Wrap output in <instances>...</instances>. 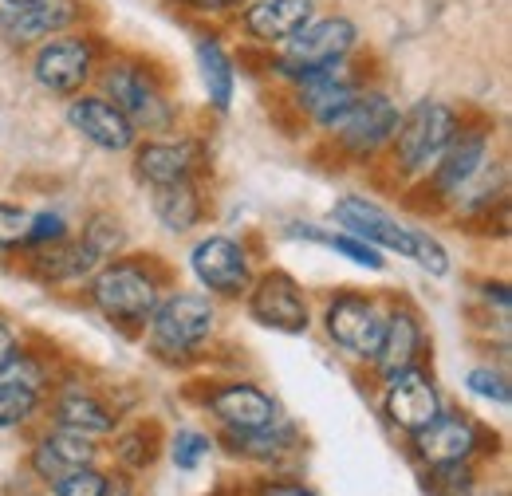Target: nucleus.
Returning <instances> with one entry per match:
<instances>
[{
  "instance_id": "obj_1",
  "label": "nucleus",
  "mask_w": 512,
  "mask_h": 496,
  "mask_svg": "<svg viewBox=\"0 0 512 496\" xmlns=\"http://www.w3.org/2000/svg\"><path fill=\"white\" fill-rule=\"evenodd\" d=\"M166 296V268L154 256H111L87 280V300L107 323L123 331H146L154 308Z\"/></svg>"
},
{
  "instance_id": "obj_2",
  "label": "nucleus",
  "mask_w": 512,
  "mask_h": 496,
  "mask_svg": "<svg viewBox=\"0 0 512 496\" xmlns=\"http://www.w3.org/2000/svg\"><path fill=\"white\" fill-rule=\"evenodd\" d=\"M99 95L111 99L130 126L138 134H174L178 126V107L162 87V75L154 71V63L138 60V56H103L99 63Z\"/></svg>"
},
{
  "instance_id": "obj_3",
  "label": "nucleus",
  "mask_w": 512,
  "mask_h": 496,
  "mask_svg": "<svg viewBox=\"0 0 512 496\" xmlns=\"http://www.w3.org/2000/svg\"><path fill=\"white\" fill-rule=\"evenodd\" d=\"M461 123H465V115L446 99H418L414 107H406L390 146H386L394 174L410 178V182L426 178L438 166V158L446 154L449 142L457 138Z\"/></svg>"
},
{
  "instance_id": "obj_4",
  "label": "nucleus",
  "mask_w": 512,
  "mask_h": 496,
  "mask_svg": "<svg viewBox=\"0 0 512 496\" xmlns=\"http://www.w3.org/2000/svg\"><path fill=\"white\" fill-rule=\"evenodd\" d=\"M355 52H359V24L343 12H327V16L316 12L296 36H288L280 48L268 52V71L292 87L331 63L351 60Z\"/></svg>"
},
{
  "instance_id": "obj_5",
  "label": "nucleus",
  "mask_w": 512,
  "mask_h": 496,
  "mask_svg": "<svg viewBox=\"0 0 512 496\" xmlns=\"http://www.w3.org/2000/svg\"><path fill=\"white\" fill-rule=\"evenodd\" d=\"M217 331V304L205 292H170L162 296V304L154 308L146 335H150V351L162 363H186L197 359L201 347L213 339Z\"/></svg>"
},
{
  "instance_id": "obj_6",
  "label": "nucleus",
  "mask_w": 512,
  "mask_h": 496,
  "mask_svg": "<svg viewBox=\"0 0 512 496\" xmlns=\"http://www.w3.org/2000/svg\"><path fill=\"white\" fill-rule=\"evenodd\" d=\"M103 63V40L91 28H71L44 44L32 48V79L40 91L56 99H75L83 95Z\"/></svg>"
},
{
  "instance_id": "obj_7",
  "label": "nucleus",
  "mask_w": 512,
  "mask_h": 496,
  "mask_svg": "<svg viewBox=\"0 0 512 496\" xmlns=\"http://www.w3.org/2000/svg\"><path fill=\"white\" fill-rule=\"evenodd\" d=\"M367 83V71L355 67V56L343 63H331L316 75L292 83V99L300 107V115L316 126L320 134H331L335 126L347 119V111L355 107V99L363 95Z\"/></svg>"
},
{
  "instance_id": "obj_8",
  "label": "nucleus",
  "mask_w": 512,
  "mask_h": 496,
  "mask_svg": "<svg viewBox=\"0 0 512 496\" xmlns=\"http://www.w3.org/2000/svg\"><path fill=\"white\" fill-rule=\"evenodd\" d=\"M398 119H402V107L386 95L383 87H363V95L355 99V107L347 111V119L335 126L327 138H331V146L343 158L371 162V158H379L386 146H390V138L398 130Z\"/></svg>"
},
{
  "instance_id": "obj_9",
  "label": "nucleus",
  "mask_w": 512,
  "mask_h": 496,
  "mask_svg": "<svg viewBox=\"0 0 512 496\" xmlns=\"http://www.w3.org/2000/svg\"><path fill=\"white\" fill-rule=\"evenodd\" d=\"M331 217H335V229H343V233H351V237L375 245L379 252L406 256V260L418 256V245H422V237H426V229H414V225L398 221L386 205L363 197V193H343V197H335Z\"/></svg>"
},
{
  "instance_id": "obj_10",
  "label": "nucleus",
  "mask_w": 512,
  "mask_h": 496,
  "mask_svg": "<svg viewBox=\"0 0 512 496\" xmlns=\"http://www.w3.org/2000/svg\"><path fill=\"white\" fill-rule=\"evenodd\" d=\"M245 308H249V319L268 327V331H280V335H308L312 331L308 292L284 268L253 276V284L245 292Z\"/></svg>"
},
{
  "instance_id": "obj_11",
  "label": "nucleus",
  "mask_w": 512,
  "mask_h": 496,
  "mask_svg": "<svg viewBox=\"0 0 512 496\" xmlns=\"http://www.w3.org/2000/svg\"><path fill=\"white\" fill-rule=\"evenodd\" d=\"M323 331L327 339L359 359V363H371L375 351H379V339H383V323L386 311L379 308L375 296H363V292H335L327 304H323Z\"/></svg>"
},
{
  "instance_id": "obj_12",
  "label": "nucleus",
  "mask_w": 512,
  "mask_h": 496,
  "mask_svg": "<svg viewBox=\"0 0 512 496\" xmlns=\"http://www.w3.org/2000/svg\"><path fill=\"white\" fill-rule=\"evenodd\" d=\"M190 272L193 280L205 288L213 300H245L253 284V256L237 237L209 233L190 248Z\"/></svg>"
},
{
  "instance_id": "obj_13",
  "label": "nucleus",
  "mask_w": 512,
  "mask_h": 496,
  "mask_svg": "<svg viewBox=\"0 0 512 496\" xmlns=\"http://www.w3.org/2000/svg\"><path fill=\"white\" fill-rule=\"evenodd\" d=\"M134 178L146 189L154 186H174V182H201L205 174V146L190 138V134H154L146 142H134Z\"/></svg>"
},
{
  "instance_id": "obj_14",
  "label": "nucleus",
  "mask_w": 512,
  "mask_h": 496,
  "mask_svg": "<svg viewBox=\"0 0 512 496\" xmlns=\"http://www.w3.org/2000/svg\"><path fill=\"white\" fill-rule=\"evenodd\" d=\"M87 20V0H32L20 8L0 4V40L16 52H28L60 32H71Z\"/></svg>"
},
{
  "instance_id": "obj_15",
  "label": "nucleus",
  "mask_w": 512,
  "mask_h": 496,
  "mask_svg": "<svg viewBox=\"0 0 512 496\" xmlns=\"http://www.w3.org/2000/svg\"><path fill=\"white\" fill-rule=\"evenodd\" d=\"M383 414L386 422L398 430V434H418L426 430L442 410V390L434 382V374L426 371L422 363L418 367H406V371H394L383 378Z\"/></svg>"
},
{
  "instance_id": "obj_16",
  "label": "nucleus",
  "mask_w": 512,
  "mask_h": 496,
  "mask_svg": "<svg viewBox=\"0 0 512 496\" xmlns=\"http://www.w3.org/2000/svg\"><path fill=\"white\" fill-rule=\"evenodd\" d=\"M48 386H52V374L44 367V359H36L20 347L0 367V430H16V426L32 422Z\"/></svg>"
},
{
  "instance_id": "obj_17",
  "label": "nucleus",
  "mask_w": 512,
  "mask_h": 496,
  "mask_svg": "<svg viewBox=\"0 0 512 496\" xmlns=\"http://www.w3.org/2000/svg\"><path fill=\"white\" fill-rule=\"evenodd\" d=\"M493 158V130L489 126H465L457 130V138L446 146V154L438 158V166L426 174L430 197L438 205H449L457 197V189L465 186L485 162Z\"/></svg>"
},
{
  "instance_id": "obj_18",
  "label": "nucleus",
  "mask_w": 512,
  "mask_h": 496,
  "mask_svg": "<svg viewBox=\"0 0 512 496\" xmlns=\"http://www.w3.org/2000/svg\"><path fill=\"white\" fill-rule=\"evenodd\" d=\"M205 410L213 414V422L221 426V430H260V426H268V422H276L280 418V406H276V398L264 390V386H256L249 378H229V382H217V386H209L205 390Z\"/></svg>"
},
{
  "instance_id": "obj_19",
  "label": "nucleus",
  "mask_w": 512,
  "mask_h": 496,
  "mask_svg": "<svg viewBox=\"0 0 512 496\" xmlns=\"http://www.w3.org/2000/svg\"><path fill=\"white\" fill-rule=\"evenodd\" d=\"M67 126L103 154H127L138 142V130L130 126L127 115L99 91H83L67 103Z\"/></svg>"
},
{
  "instance_id": "obj_20",
  "label": "nucleus",
  "mask_w": 512,
  "mask_h": 496,
  "mask_svg": "<svg viewBox=\"0 0 512 496\" xmlns=\"http://www.w3.org/2000/svg\"><path fill=\"white\" fill-rule=\"evenodd\" d=\"M481 441L485 430L473 418L442 410L426 430L410 434V449L422 465H453V461H473L481 453Z\"/></svg>"
},
{
  "instance_id": "obj_21",
  "label": "nucleus",
  "mask_w": 512,
  "mask_h": 496,
  "mask_svg": "<svg viewBox=\"0 0 512 496\" xmlns=\"http://www.w3.org/2000/svg\"><path fill=\"white\" fill-rule=\"evenodd\" d=\"M316 16V0H249L237 12L241 36L256 48H280Z\"/></svg>"
},
{
  "instance_id": "obj_22",
  "label": "nucleus",
  "mask_w": 512,
  "mask_h": 496,
  "mask_svg": "<svg viewBox=\"0 0 512 496\" xmlns=\"http://www.w3.org/2000/svg\"><path fill=\"white\" fill-rule=\"evenodd\" d=\"M426 355V327H422V315L410 308V304H394L386 311L383 323V339H379V351L371 359V367L383 374L406 371V367H418Z\"/></svg>"
},
{
  "instance_id": "obj_23",
  "label": "nucleus",
  "mask_w": 512,
  "mask_h": 496,
  "mask_svg": "<svg viewBox=\"0 0 512 496\" xmlns=\"http://www.w3.org/2000/svg\"><path fill=\"white\" fill-rule=\"evenodd\" d=\"M95 457H99L95 437L52 426V430H44V434L36 437V445L28 453V465H32V473L44 485H52V481H60L64 473L79 469V465H95Z\"/></svg>"
},
{
  "instance_id": "obj_24",
  "label": "nucleus",
  "mask_w": 512,
  "mask_h": 496,
  "mask_svg": "<svg viewBox=\"0 0 512 496\" xmlns=\"http://www.w3.org/2000/svg\"><path fill=\"white\" fill-rule=\"evenodd\" d=\"M193 60H197V75L205 87V103L225 115L237 99V60L229 56V48L221 44L217 32H197L193 36Z\"/></svg>"
},
{
  "instance_id": "obj_25",
  "label": "nucleus",
  "mask_w": 512,
  "mask_h": 496,
  "mask_svg": "<svg viewBox=\"0 0 512 496\" xmlns=\"http://www.w3.org/2000/svg\"><path fill=\"white\" fill-rule=\"evenodd\" d=\"M221 441L229 445L233 457H245V461H256V465H276V461L292 457L304 445L300 430L284 414L276 422L260 426V430H241V434L237 430H221Z\"/></svg>"
},
{
  "instance_id": "obj_26",
  "label": "nucleus",
  "mask_w": 512,
  "mask_h": 496,
  "mask_svg": "<svg viewBox=\"0 0 512 496\" xmlns=\"http://www.w3.org/2000/svg\"><path fill=\"white\" fill-rule=\"evenodd\" d=\"M52 422L64 426V430H75V434L87 437H107L115 434L119 426V414L87 386H64L52 402Z\"/></svg>"
},
{
  "instance_id": "obj_27",
  "label": "nucleus",
  "mask_w": 512,
  "mask_h": 496,
  "mask_svg": "<svg viewBox=\"0 0 512 496\" xmlns=\"http://www.w3.org/2000/svg\"><path fill=\"white\" fill-rule=\"evenodd\" d=\"M150 213L158 217V225L174 237L193 233L205 221V193L201 182H174V186L150 189Z\"/></svg>"
},
{
  "instance_id": "obj_28",
  "label": "nucleus",
  "mask_w": 512,
  "mask_h": 496,
  "mask_svg": "<svg viewBox=\"0 0 512 496\" xmlns=\"http://www.w3.org/2000/svg\"><path fill=\"white\" fill-rule=\"evenodd\" d=\"M288 233L300 237V241H316V245L331 248L335 256H343V260H351V264H359V268H367V272H383L386 268V256L379 248L359 241V237H351V233H343V229H316V225H304V229H288Z\"/></svg>"
},
{
  "instance_id": "obj_29",
  "label": "nucleus",
  "mask_w": 512,
  "mask_h": 496,
  "mask_svg": "<svg viewBox=\"0 0 512 496\" xmlns=\"http://www.w3.org/2000/svg\"><path fill=\"white\" fill-rule=\"evenodd\" d=\"M79 237L95 248L103 260H111V256H119V252L127 248V225H123L115 213H91Z\"/></svg>"
},
{
  "instance_id": "obj_30",
  "label": "nucleus",
  "mask_w": 512,
  "mask_h": 496,
  "mask_svg": "<svg viewBox=\"0 0 512 496\" xmlns=\"http://www.w3.org/2000/svg\"><path fill=\"white\" fill-rule=\"evenodd\" d=\"M213 449H217V441L209 434H201V430H190V426L170 437V461H174L182 473H197V469L209 461Z\"/></svg>"
},
{
  "instance_id": "obj_31",
  "label": "nucleus",
  "mask_w": 512,
  "mask_h": 496,
  "mask_svg": "<svg viewBox=\"0 0 512 496\" xmlns=\"http://www.w3.org/2000/svg\"><path fill=\"white\" fill-rule=\"evenodd\" d=\"M465 390H469L473 398H481V402L501 406V410L512 406V382L501 367H473V371L465 374Z\"/></svg>"
},
{
  "instance_id": "obj_32",
  "label": "nucleus",
  "mask_w": 512,
  "mask_h": 496,
  "mask_svg": "<svg viewBox=\"0 0 512 496\" xmlns=\"http://www.w3.org/2000/svg\"><path fill=\"white\" fill-rule=\"evenodd\" d=\"M426 489L434 496H469L473 493V469H469V461L426 465Z\"/></svg>"
},
{
  "instance_id": "obj_33",
  "label": "nucleus",
  "mask_w": 512,
  "mask_h": 496,
  "mask_svg": "<svg viewBox=\"0 0 512 496\" xmlns=\"http://www.w3.org/2000/svg\"><path fill=\"white\" fill-rule=\"evenodd\" d=\"M154 426L146 430V426H134L127 434L119 437V445H115V453H119V461L127 465V469H150L154 465V457H158V445H154Z\"/></svg>"
},
{
  "instance_id": "obj_34",
  "label": "nucleus",
  "mask_w": 512,
  "mask_h": 496,
  "mask_svg": "<svg viewBox=\"0 0 512 496\" xmlns=\"http://www.w3.org/2000/svg\"><path fill=\"white\" fill-rule=\"evenodd\" d=\"M48 489H52V496H103L107 493V473L99 465H79V469L64 473L60 481H52Z\"/></svg>"
},
{
  "instance_id": "obj_35",
  "label": "nucleus",
  "mask_w": 512,
  "mask_h": 496,
  "mask_svg": "<svg viewBox=\"0 0 512 496\" xmlns=\"http://www.w3.org/2000/svg\"><path fill=\"white\" fill-rule=\"evenodd\" d=\"M64 237H71L64 213H56V209H40V213H32V221H28V237H24L20 252L56 245V241H64Z\"/></svg>"
},
{
  "instance_id": "obj_36",
  "label": "nucleus",
  "mask_w": 512,
  "mask_h": 496,
  "mask_svg": "<svg viewBox=\"0 0 512 496\" xmlns=\"http://www.w3.org/2000/svg\"><path fill=\"white\" fill-rule=\"evenodd\" d=\"M28 221H32L28 209L0 201V252H20L24 237H28Z\"/></svg>"
},
{
  "instance_id": "obj_37",
  "label": "nucleus",
  "mask_w": 512,
  "mask_h": 496,
  "mask_svg": "<svg viewBox=\"0 0 512 496\" xmlns=\"http://www.w3.org/2000/svg\"><path fill=\"white\" fill-rule=\"evenodd\" d=\"M182 12H193V16H237L249 0H166Z\"/></svg>"
},
{
  "instance_id": "obj_38",
  "label": "nucleus",
  "mask_w": 512,
  "mask_h": 496,
  "mask_svg": "<svg viewBox=\"0 0 512 496\" xmlns=\"http://www.w3.org/2000/svg\"><path fill=\"white\" fill-rule=\"evenodd\" d=\"M253 496H320L316 489H308L304 481H260Z\"/></svg>"
},
{
  "instance_id": "obj_39",
  "label": "nucleus",
  "mask_w": 512,
  "mask_h": 496,
  "mask_svg": "<svg viewBox=\"0 0 512 496\" xmlns=\"http://www.w3.org/2000/svg\"><path fill=\"white\" fill-rule=\"evenodd\" d=\"M16 351H20V335H16V327H12V323L0 315V367H4V363H8Z\"/></svg>"
},
{
  "instance_id": "obj_40",
  "label": "nucleus",
  "mask_w": 512,
  "mask_h": 496,
  "mask_svg": "<svg viewBox=\"0 0 512 496\" xmlns=\"http://www.w3.org/2000/svg\"><path fill=\"white\" fill-rule=\"evenodd\" d=\"M485 300H489V304H497V315H501V319H509V284H501V280H497V284H485Z\"/></svg>"
},
{
  "instance_id": "obj_41",
  "label": "nucleus",
  "mask_w": 512,
  "mask_h": 496,
  "mask_svg": "<svg viewBox=\"0 0 512 496\" xmlns=\"http://www.w3.org/2000/svg\"><path fill=\"white\" fill-rule=\"evenodd\" d=\"M103 496H134V485L127 477H107V493Z\"/></svg>"
},
{
  "instance_id": "obj_42",
  "label": "nucleus",
  "mask_w": 512,
  "mask_h": 496,
  "mask_svg": "<svg viewBox=\"0 0 512 496\" xmlns=\"http://www.w3.org/2000/svg\"><path fill=\"white\" fill-rule=\"evenodd\" d=\"M0 4H8V8H20V4H32V0H0Z\"/></svg>"
},
{
  "instance_id": "obj_43",
  "label": "nucleus",
  "mask_w": 512,
  "mask_h": 496,
  "mask_svg": "<svg viewBox=\"0 0 512 496\" xmlns=\"http://www.w3.org/2000/svg\"><path fill=\"white\" fill-rule=\"evenodd\" d=\"M469 496H505V493H469Z\"/></svg>"
}]
</instances>
